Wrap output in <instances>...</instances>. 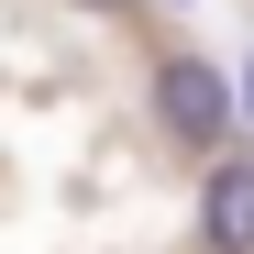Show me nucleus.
Masks as SVG:
<instances>
[{"instance_id": "obj_2", "label": "nucleus", "mask_w": 254, "mask_h": 254, "mask_svg": "<svg viewBox=\"0 0 254 254\" xmlns=\"http://www.w3.org/2000/svg\"><path fill=\"white\" fill-rule=\"evenodd\" d=\"M199 232H210V254H254V166H221V177H210Z\"/></svg>"}, {"instance_id": "obj_3", "label": "nucleus", "mask_w": 254, "mask_h": 254, "mask_svg": "<svg viewBox=\"0 0 254 254\" xmlns=\"http://www.w3.org/2000/svg\"><path fill=\"white\" fill-rule=\"evenodd\" d=\"M243 111H254V66H243Z\"/></svg>"}, {"instance_id": "obj_1", "label": "nucleus", "mask_w": 254, "mask_h": 254, "mask_svg": "<svg viewBox=\"0 0 254 254\" xmlns=\"http://www.w3.org/2000/svg\"><path fill=\"white\" fill-rule=\"evenodd\" d=\"M155 100H166V122H177L188 144H210L232 122V89H221V66H199V56H177V66H155Z\"/></svg>"}]
</instances>
